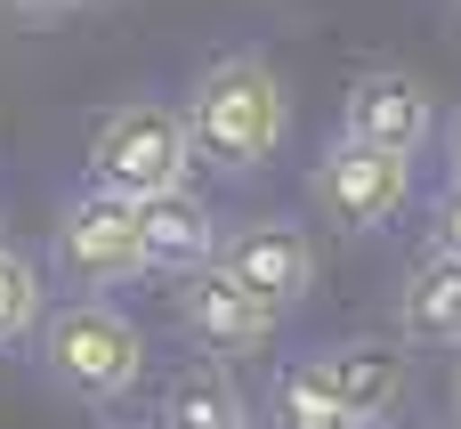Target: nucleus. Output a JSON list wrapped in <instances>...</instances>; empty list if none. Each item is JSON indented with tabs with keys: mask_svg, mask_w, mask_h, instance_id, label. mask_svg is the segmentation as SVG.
<instances>
[{
	"mask_svg": "<svg viewBox=\"0 0 461 429\" xmlns=\"http://www.w3.org/2000/svg\"><path fill=\"white\" fill-rule=\"evenodd\" d=\"M178 130H186V154L194 162H211V170H259L276 146H284V130H292V89H284V73L267 65V57H219V65H203V81L186 89V105H178Z\"/></svg>",
	"mask_w": 461,
	"mask_h": 429,
	"instance_id": "nucleus-1",
	"label": "nucleus"
},
{
	"mask_svg": "<svg viewBox=\"0 0 461 429\" xmlns=\"http://www.w3.org/2000/svg\"><path fill=\"white\" fill-rule=\"evenodd\" d=\"M41 373L65 389V397H81V406H113V397H130L138 389V373H146V333L122 316V308H105V300H65V308H41Z\"/></svg>",
	"mask_w": 461,
	"mask_h": 429,
	"instance_id": "nucleus-2",
	"label": "nucleus"
},
{
	"mask_svg": "<svg viewBox=\"0 0 461 429\" xmlns=\"http://www.w3.org/2000/svg\"><path fill=\"white\" fill-rule=\"evenodd\" d=\"M194 154H186V130H178V105H113L89 138V187L122 195V203H146V195H170L186 187Z\"/></svg>",
	"mask_w": 461,
	"mask_h": 429,
	"instance_id": "nucleus-3",
	"label": "nucleus"
},
{
	"mask_svg": "<svg viewBox=\"0 0 461 429\" xmlns=\"http://www.w3.org/2000/svg\"><path fill=\"white\" fill-rule=\"evenodd\" d=\"M316 211L348 235H373L405 211L413 195V154H381V146H357V138H332L316 154V178H308Z\"/></svg>",
	"mask_w": 461,
	"mask_h": 429,
	"instance_id": "nucleus-4",
	"label": "nucleus"
},
{
	"mask_svg": "<svg viewBox=\"0 0 461 429\" xmlns=\"http://www.w3.org/2000/svg\"><path fill=\"white\" fill-rule=\"evenodd\" d=\"M211 268L235 276L267 316H284V308H300V300L316 292V243H308V227H292V219H251V227L219 235Z\"/></svg>",
	"mask_w": 461,
	"mask_h": 429,
	"instance_id": "nucleus-5",
	"label": "nucleus"
},
{
	"mask_svg": "<svg viewBox=\"0 0 461 429\" xmlns=\"http://www.w3.org/2000/svg\"><path fill=\"white\" fill-rule=\"evenodd\" d=\"M57 268L73 284H122V276H138L146 268V251H138V203H122L105 187L73 195L65 219H57Z\"/></svg>",
	"mask_w": 461,
	"mask_h": 429,
	"instance_id": "nucleus-6",
	"label": "nucleus"
},
{
	"mask_svg": "<svg viewBox=\"0 0 461 429\" xmlns=\"http://www.w3.org/2000/svg\"><path fill=\"white\" fill-rule=\"evenodd\" d=\"M429 130H438V105H429V89H421L405 65H373V73H357L348 114H340V138L381 146V154H421Z\"/></svg>",
	"mask_w": 461,
	"mask_h": 429,
	"instance_id": "nucleus-7",
	"label": "nucleus"
},
{
	"mask_svg": "<svg viewBox=\"0 0 461 429\" xmlns=\"http://www.w3.org/2000/svg\"><path fill=\"white\" fill-rule=\"evenodd\" d=\"M178 324H186V341L211 349V357H243V349H259V341L276 333V316H267L235 276H219L211 260L178 276Z\"/></svg>",
	"mask_w": 461,
	"mask_h": 429,
	"instance_id": "nucleus-8",
	"label": "nucleus"
},
{
	"mask_svg": "<svg viewBox=\"0 0 461 429\" xmlns=\"http://www.w3.org/2000/svg\"><path fill=\"white\" fill-rule=\"evenodd\" d=\"M138 251H146V268H170V276L203 268V260L219 251V219H211V203H194L186 187L146 195V203H138Z\"/></svg>",
	"mask_w": 461,
	"mask_h": 429,
	"instance_id": "nucleus-9",
	"label": "nucleus"
},
{
	"mask_svg": "<svg viewBox=\"0 0 461 429\" xmlns=\"http://www.w3.org/2000/svg\"><path fill=\"white\" fill-rule=\"evenodd\" d=\"M397 324H405V341L461 349V260L429 251V260L405 276V292H397Z\"/></svg>",
	"mask_w": 461,
	"mask_h": 429,
	"instance_id": "nucleus-10",
	"label": "nucleus"
},
{
	"mask_svg": "<svg viewBox=\"0 0 461 429\" xmlns=\"http://www.w3.org/2000/svg\"><path fill=\"white\" fill-rule=\"evenodd\" d=\"M324 373H332V389H340V406L357 414V422L373 429L397 397H405V349H373V341H348V349H332L324 357Z\"/></svg>",
	"mask_w": 461,
	"mask_h": 429,
	"instance_id": "nucleus-11",
	"label": "nucleus"
},
{
	"mask_svg": "<svg viewBox=\"0 0 461 429\" xmlns=\"http://www.w3.org/2000/svg\"><path fill=\"white\" fill-rule=\"evenodd\" d=\"M162 429H243V389L203 357V365L170 373V389H162Z\"/></svg>",
	"mask_w": 461,
	"mask_h": 429,
	"instance_id": "nucleus-12",
	"label": "nucleus"
},
{
	"mask_svg": "<svg viewBox=\"0 0 461 429\" xmlns=\"http://www.w3.org/2000/svg\"><path fill=\"white\" fill-rule=\"evenodd\" d=\"M267 414H276V429H365L348 406H340V389H332L324 357H300V365H284V373H276V397H267Z\"/></svg>",
	"mask_w": 461,
	"mask_h": 429,
	"instance_id": "nucleus-13",
	"label": "nucleus"
},
{
	"mask_svg": "<svg viewBox=\"0 0 461 429\" xmlns=\"http://www.w3.org/2000/svg\"><path fill=\"white\" fill-rule=\"evenodd\" d=\"M32 324H41V268L0 243V349L32 341Z\"/></svg>",
	"mask_w": 461,
	"mask_h": 429,
	"instance_id": "nucleus-14",
	"label": "nucleus"
},
{
	"mask_svg": "<svg viewBox=\"0 0 461 429\" xmlns=\"http://www.w3.org/2000/svg\"><path fill=\"white\" fill-rule=\"evenodd\" d=\"M429 235H438V251H446V260H461V178L438 195V211H429Z\"/></svg>",
	"mask_w": 461,
	"mask_h": 429,
	"instance_id": "nucleus-15",
	"label": "nucleus"
},
{
	"mask_svg": "<svg viewBox=\"0 0 461 429\" xmlns=\"http://www.w3.org/2000/svg\"><path fill=\"white\" fill-rule=\"evenodd\" d=\"M446 162H454V178H461V114L446 122Z\"/></svg>",
	"mask_w": 461,
	"mask_h": 429,
	"instance_id": "nucleus-16",
	"label": "nucleus"
},
{
	"mask_svg": "<svg viewBox=\"0 0 461 429\" xmlns=\"http://www.w3.org/2000/svg\"><path fill=\"white\" fill-rule=\"evenodd\" d=\"M16 8H73V0H16Z\"/></svg>",
	"mask_w": 461,
	"mask_h": 429,
	"instance_id": "nucleus-17",
	"label": "nucleus"
},
{
	"mask_svg": "<svg viewBox=\"0 0 461 429\" xmlns=\"http://www.w3.org/2000/svg\"><path fill=\"white\" fill-rule=\"evenodd\" d=\"M454 406H461V373H454Z\"/></svg>",
	"mask_w": 461,
	"mask_h": 429,
	"instance_id": "nucleus-18",
	"label": "nucleus"
}]
</instances>
